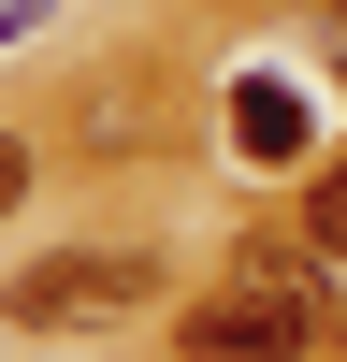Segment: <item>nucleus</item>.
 I'll use <instances>...</instances> for the list:
<instances>
[{"instance_id":"2","label":"nucleus","mask_w":347,"mask_h":362,"mask_svg":"<svg viewBox=\"0 0 347 362\" xmlns=\"http://www.w3.org/2000/svg\"><path fill=\"white\" fill-rule=\"evenodd\" d=\"M145 290H159L145 247H58V261H29V276L0 290V319H15V334H102V319H130Z\"/></svg>"},{"instance_id":"3","label":"nucleus","mask_w":347,"mask_h":362,"mask_svg":"<svg viewBox=\"0 0 347 362\" xmlns=\"http://www.w3.org/2000/svg\"><path fill=\"white\" fill-rule=\"evenodd\" d=\"M231 145H246V160L275 145L289 160V145H304V102H289V87H231Z\"/></svg>"},{"instance_id":"4","label":"nucleus","mask_w":347,"mask_h":362,"mask_svg":"<svg viewBox=\"0 0 347 362\" xmlns=\"http://www.w3.org/2000/svg\"><path fill=\"white\" fill-rule=\"evenodd\" d=\"M304 247H318V261H347V160L304 189Z\"/></svg>"},{"instance_id":"6","label":"nucleus","mask_w":347,"mask_h":362,"mask_svg":"<svg viewBox=\"0 0 347 362\" xmlns=\"http://www.w3.org/2000/svg\"><path fill=\"white\" fill-rule=\"evenodd\" d=\"M29 29H44V0H0V58H15V44H29Z\"/></svg>"},{"instance_id":"1","label":"nucleus","mask_w":347,"mask_h":362,"mask_svg":"<svg viewBox=\"0 0 347 362\" xmlns=\"http://www.w3.org/2000/svg\"><path fill=\"white\" fill-rule=\"evenodd\" d=\"M318 334V290H304V247H246V290L188 305V348L202 362H289Z\"/></svg>"},{"instance_id":"7","label":"nucleus","mask_w":347,"mask_h":362,"mask_svg":"<svg viewBox=\"0 0 347 362\" xmlns=\"http://www.w3.org/2000/svg\"><path fill=\"white\" fill-rule=\"evenodd\" d=\"M333 15H347V0H333Z\"/></svg>"},{"instance_id":"5","label":"nucleus","mask_w":347,"mask_h":362,"mask_svg":"<svg viewBox=\"0 0 347 362\" xmlns=\"http://www.w3.org/2000/svg\"><path fill=\"white\" fill-rule=\"evenodd\" d=\"M15 203H29V145L0 131V218H15Z\"/></svg>"}]
</instances>
